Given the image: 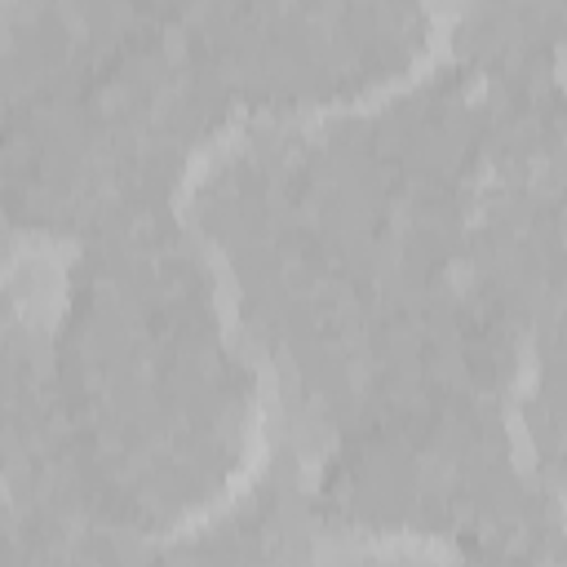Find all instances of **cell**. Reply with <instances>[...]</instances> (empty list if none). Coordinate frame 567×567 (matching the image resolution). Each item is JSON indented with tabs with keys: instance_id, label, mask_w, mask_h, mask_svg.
I'll return each mask as SVG.
<instances>
[{
	"instance_id": "3",
	"label": "cell",
	"mask_w": 567,
	"mask_h": 567,
	"mask_svg": "<svg viewBox=\"0 0 567 567\" xmlns=\"http://www.w3.org/2000/svg\"><path fill=\"white\" fill-rule=\"evenodd\" d=\"M221 115L190 35L133 40L9 120V204L97 239L164 217Z\"/></svg>"
},
{
	"instance_id": "4",
	"label": "cell",
	"mask_w": 567,
	"mask_h": 567,
	"mask_svg": "<svg viewBox=\"0 0 567 567\" xmlns=\"http://www.w3.org/2000/svg\"><path fill=\"white\" fill-rule=\"evenodd\" d=\"M447 18L421 4H248L190 31L226 111L350 115L430 71Z\"/></svg>"
},
{
	"instance_id": "2",
	"label": "cell",
	"mask_w": 567,
	"mask_h": 567,
	"mask_svg": "<svg viewBox=\"0 0 567 567\" xmlns=\"http://www.w3.org/2000/svg\"><path fill=\"white\" fill-rule=\"evenodd\" d=\"M328 514L452 567H567V501L518 425L474 399L385 412L346 439Z\"/></svg>"
},
{
	"instance_id": "1",
	"label": "cell",
	"mask_w": 567,
	"mask_h": 567,
	"mask_svg": "<svg viewBox=\"0 0 567 567\" xmlns=\"http://www.w3.org/2000/svg\"><path fill=\"white\" fill-rule=\"evenodd\" d=\"M71 465L142 540L226 518L266 465V377L217 252L168 217L102 235L58 323Z\"/></svg>"
}]
</instances>
